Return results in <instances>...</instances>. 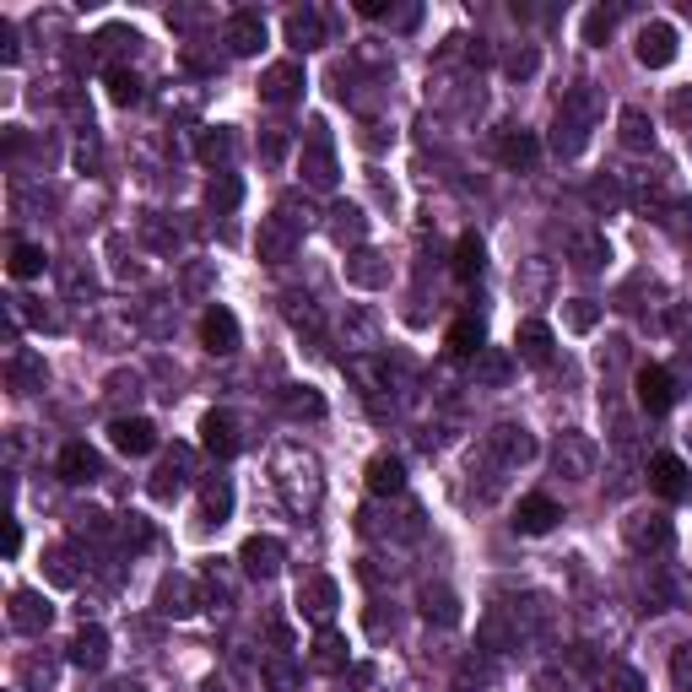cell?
Instances as JSON below:
<instances>
[{"instance_id": "17", "label": "cell", "mask_w": 692, "mask_h": 692, "mask_svg": "<svg viewBox=\"0 0 692 692\" xmlns=\"http://www.w3.org/2000/svg\"><path fill=\"white\" fill-rule=\"evenodd\" d=\"M303 179H309L314 190H330V184H336V157H330L325 136H314L309 152H303Z\"/></svg>"}, {"instance_id": "19", "label": "cell", "mask_w": 692, "mask_h": 692, "mask_svg": "<svg viewBox=\"0 0 692 692\" xmlns=\"http://www.w3.org/2000/svg\"><path fill=\"white\" fill-rule=\"evenodd\" d=\"M498 152H503V163H509V168H530L541 157V141H536V130H509Z\"/></svg>"}, {"instance_id": "31", "label": "cell", "mask_w": 692, "mask_h": 692, "mask_svg": "<svg viewBox=\"0 0 692 692\" xmlns=\"http://www.w3.org/2000/svg\"><path fill=\"white\" fill-rule=\"evenodd\" d=\"M282 406H287V417H325V401L314 390H303V384H292L282 395Z\"/></svg>"}, {"instance_id": "9", "label": "cell", "mask_w": 692, "mask_h": 692, "mask_svg": "<svg viewBox=\"0 0 692 692\" xmlns=\"http://www.w3.org/2000/svg\"><path fill=\"white\" fill-rule=\"evenodd\" d=\"M49 622H55V606H49L38 590H17V595H11V628H22V633H44Z\"/></svg>"}, {"instance_id": "46", "label": "cell", "mask_w": 692, "mask_h": 692, "mask_svg": "<svg viewBox=\"0 0 692 692\" xmlns=\"http://www.w3.org/2000/svg\"><path fill=\"white\" fill-rule=\"evenodd\" d=\"M671 671H676V687H682V692H692V649H676Z\"/></svg>"}, {"instance_id": "5", "label": "cell", "mask_w": 692, "mask_h": 692, "mask_svg": "<svg viewBox=\"0 0 692 692\" xmlns=\"http://www.w3.org/2000/svg\"><path fill=\"white\" fill-rule=\"evenodd\" d=\"M201 341H206L211 357H233L238 352V319H233V309L211 303V309L201 314Z\"/></svg>"}, {"instance_id": "44", "label": "cell", "mask_w": 692, "mask_h": 692, "mask_svg": "<svg viewBox=\"0 0 692 692\" xmlns=\"http://www.w3.org/2000/svg\"><path fill=\"white\" fill-rule=\"evenodd\" d=\"M536 49H519V55H509V65H503V71H509L514 76V82H519V76H536Z\"/></svg>"}, {"instance_id": "6", "label": "cell", "mask_w": 692, "mask_h": 692, "mask_svg": "<svg viewBox=\"0 0 692 692\" xmlns=\"http://www.w3.org/2000/svg\"><path fill=\"white\" fill-rule=\"evenodd\" d=\"M557 519H563L557 498H547V492H530V498H519V509H514V530H519V536H547Z\"/></svg>"}, {"instance_id": "22", "label": "cell", "mask_w": 692, "mask_h": 692, "mask_svg": "<svg viewBox=\"0 0 692 692\" xmlns=\"http://www.w3.org/2000/svg\"><path fill=\"white\" fill-rule=\"evenodd\" d=\"M482 265H487V244L476 233H460V244H455V276H460V282H471V276H482Z\"/></svg>"}, {"instance_id": "12", "label": "cell", "mask_w": 692, "mask_h": 692, "mask_svg": "<svg viewBox=\"0 0 692 692\" xmlns=\"http://www.w3.org/2000/svg\"><path fill=\"white\" fill-rule=\"evenodd\" d=\"M298 87H303V65L287 60V65H271V71H265L260 98L265 103H292V98H298Z\"/></svg>"}, {"instance_id": "11", "label": "cell", "mask_w": 692, "mask_h": 692, "mask_svg": "<svg viewBox=\"0 0 692 692\" xmlns=\"http://www.w3.org/2000/svg\"><path fill=\"white\" fill-rule=\"evenodd\" d=\"M201 444H206V455H217V460L238 455V428H233L228 411H206L201 417Z\"/></svg>"}, {"instance_id": "1", "label": "cell", "mask_w": 692, "mask_h": 692, "mask_svg": "<svg viewBox=\"0 0 692 692\" xmlns=\"http://www.w3.org/2000/svg\"><path fill=\"white\" fill-rule=\"evenodd\" d=\"M649 487L665 503H692V465L682 455H655L649 460Z\"/></svg>"}, {"instance_id": "23", "label": "cell", "mask_w": 692, "mask_h": 692, "mask_svg": "<svg viewBox=\"0 0 692 692\" xmlns=\"http://www.w3.org/2000/svg\"><path fill=\"white\" fill-rule=\"evenodd\" d=\"M368 487H374L379 498L401 492V487H406V465H401V460H390V455H379L374 465H368Z\"/></svg>"}, {"instance_id": "16", "label": "cell", "mask_w": 692, "mask_h": 692, "mask_svg": "<svg viewBox=\"0 0 692 692\" xmlns=\"http://www.w3.org/2000/svg\"><path fill=\"white\" fill-rule=\"evenodd\" d=\"M71 660L82 665V671H103V665H109V633H103V628H82V633H76V644H71Z\"/></svg>"}, {"instance_id": "35", "label": "cell", "mask_w": 692, "mask_h": 692, "mask_svg": "<svg viewBox=\"0 0 692 692\" xmlns=\"http://www.w3.org/2000/svg\"><path fill=\"white\" fill-rule=\"evenodd\" d=\"M574 465V476H590V444H579L574 433H563V444H557V465Z\"/></svg>"}, {"instance_id": "20", "label": "cell", "mask_w": 692, "mask_h": 692, "mask_svg": "<svg viewBox=\"0 0 692 692\" xmlns=\"http://www.w3.org/2000/svg\"><path fill=\"white\" fill-rule=\"evenodd\" d=\"M157 606H163L168 611V617H190V611H195V584L190 579H163V590H157Z\"/></svg>"}, {"instance_id": "8", "label": "cell", "mask_w": 692, "mask_h": 692, "mask_svg": "<svg viewBox=\"0 0 692 692\" xmlns=\"http://www.w3.org/2000/svg\"><path fill=\"white\" fill-rule=\"evenodd\" d=\"M109 444L119 449V455H152V449H157V428L146 417H119L109 428Z\"/></svg>"}, {"instance_id": "21", "label": "cell", "mask_w": 692, "mask_h": 692, "mask_svg": "<svg viewBox=\"0 0 692 692\" xmlns=\"http://www.w3.org/2000/svg\"><path fill=\"white\" fill-rule=\"evenodd\" d=\"M184 476H190V455H184V449H173V455L163 460V471L152 476V498H173V492L184 487Z\"/></svg>"}, {"instance_id": "43", "label": "cell", "mask_w": 692, "mask_h": 692, "mask_svg": "<svg viewBox=\"0 0 692 692\" xmlns=\"http://www.w3.org/2000/svg\"><path fill=\"white\" fill-rule=\"evenodd\" d=\"M422 601H428V617H433V611H438V622H455L460 617V611H455V595H444V590H428V595H422Z\"/></svg>"}, {"instance_id": "39", "label": "cell", "mask_w": 692, "mask_h": 692, "mask_svg": "<svg viewBox=\"0 0 692 692\" xmlns=\"http://www.w3.org/2000/svg\"><path fill=\"white\" fill-rule=\"evenodd\" d=\"M228 509H233V487H228V482H206V514L222 525V519H228Z\"/></svg>"}, {"instance_id": "24", "label": "cell", "mask_w": 692, "mask_h": 692, "mask_svg": "<svg viewBox=\"0 0 692 692\" xmlns=\"http://www.w3.org/2000/svg\"><path fill=\"white\" fill-rule=\"evenodd\" d=\"M6 271L17 276V282H33V276H44V244H11Z\"/></svg>"}, {"instance_id": "47", "label": "cell", "mask_w": 692, "mask_h": 692, "mask_svg": "<svg viewBox=\"0 0 692 692\" xmlns=\"http://www.w3.org/2000/svg\"><path fill=\"white\" fill-rule=\"evenodd\" d=\"M22 547V530H17V519H6V557H17Z\"/></svg>"}, {"instance_id": "34", "label": "cell", "mask_w": 692, "mask_h": 692, "mask_svg": "<svg viewBox=\"0 0 692 692\" xmlns=\"http://www.w3.org/2000/svg\"><path fill=\"white\" fill-rule=\"evenodd\" d=\"M11 384H17V390H33V384H44V357L22 352L17 363H11Z\"/></svg>"}, {"instance_id": "27", "label": "cell", "mask_w": 692, "mask_h": 692, "mask_svg": "<svg viewBox=\"0 0 692 692\" xmlns=\"http://www.w3.org/2000/svg\"><path fill=\"white\" fill-rule=\"evenodd\" d=\"M622 146H628V152H649V146H655V130H649V119L638 109H622Z\"/></svg>"}, {"instance_id": "14", "label": "cell", "mask_w": 692, "mask_h": 692, "mask_svg": "<svg viewBox=\"0 0 692 692\" xmlns=\"http://www.w3.org/2000/svg\"><path fill=\"white\" fill-rule=\"evenodd\" d=\"M228 44H233V55H260V49H265L260 11H238V17L228 22Z\"/></svg>"}, {"instance_id": "29", "label": "cell", "mask_w": 692, "mask_h": 692, "mask_svg": "<svg viewBox=\"0 0 692 692\" xmlns=\"http://www.w3.org/2000/svg\"><path fill=\"white\" fill-rule=\"evenodd\" d=\"M346 282H357V287H384V282H390V271L379 265V255H357V260H346Z\"/></svg>"}, {"instance_id": "18", "label": "cell", "mask_w": 692, "mask_h": 692, "mask_svg": "<svg viewBox=\"0 0 692 692\" xmlns=\"http://www.w3.org/2000/svg\"><path fill=\"white\" fill-rule=\"evenodd\" d=\"M492 449H498L509 465H525L530 455H536V438H530L525 428H514V422H503V428L492 433Z\"/></svg>"}, {"instance_id": "13", "label": "cell", "mask_w": 692, "mask_h": 692, "mask_svg": "<svg viewBox=\"0 0 692 692\" xmlns=\"http://www.w3.org/2000/svg\"><path fill=\"white\" fill-rule=\"evenodd\" d=\"M98 471H103V465H98V449H87V444H65V449H60V476H65L71 487L98 482Z\"/></svg>"}, {"instance_id": "7", "label": "cell", "mask_w": 692, "mask_h": 692, "mask_svg": "<svg viewBox=\"0 0 692 692\" xmlns=\"http://www.w3.org/2000/svg\"><path fill=\"white\" fill-rule=\"evenodd\" d=\"M552 346H557V336H552V325H541V319H525V325L514 330V352L525 357L530 368H547Z\"/></svg>"}, {"instance_id": "25", "label": "cell", "mask_w": 692, "mask_h": 692, "mask_svg": "<svg viewBox=\"0 0 692 692\" xmlns=\"http://www.w3.org/2000/svg\"><path fill=\"white\" fill-rule=\"evenodd\" d=\"M482 341H487L482 319H460V325L449 330V352L455 357H482Z\"/></svg>"}, {"instance_id": "42", "label": "cell", "mask_w": 692, "mask_h": 692, "mask_svg": "<svg viewBox=\"0 0 692 692\" xmlns=\"http://www.w3.org/2000/svg\"><path fill=\"white\" fill-rule=\"evenodd\" d=\"M228 157H233V136H228V130L201 141V163H228Z\"/></svg>"}, {"instance_id": "15", "label": "cell", "mask_w": 692, "mask_h": 692, "mask_svg": "<svg viewBox=\"0 0 692 692\" xmlns=\"http://www.w3.org/2000/svg\"><path fill=\"white\" fill-rule=\"evenodd\" d=\"M336 601H341V590H336V579H309L298 590V606L309 611L314 622H330V611H336Z\"/></svg>"}, {"instance_id": "38", "label": "cell", "mask_w": 692, "mask_h": 692, "mask_svg": "<svg viewBox=\"0 0 692 692\" xmlns=\"http://www.w3.org/2000/svg\"><path fill=\"white\" fill-rule=\"evenodd\" d=\"M476 374H482L487 384H503V379H509V357L492 352V346H482V357H476Z\"/></svg>"}, {"instance_id": "4", "label": "cell", "mask_w": 692, "mask_h": 692, "mask_svg": "<svg viewBox=\"0 0 692 692\" xmlns=\"http://www.w3.org/2000/svg\"><path fill=\"white\" fill-rule=\"evenodd\" d=\"M633 390H638V406H644L649 417H665V411L676 406V379L665 374V368H638Z\"/></svg>"}, {"instance_id": "28", "label": "cell", "mask_w": 692, "mask_h": 692, "mask_svg": "<svg viewBox=\"0 0 692 692\" xmlns=\"http://www.w3.org/2000/svg\"><path fill=\"white\" fill-rule=\"evenodd\" d=\"M314 665H319V671H341V665H346V638L341 633H319L314 638Z\"/></svg>"}, {"instance_id": "45", "label": "cell", "mask_w": 692, "mask_h": 692, "mask_svg": "<svg viewBox=\"0 0 692 692\" xmlns=\"http://www.w3.org/2000/svg\"><path fill=\"white\" fill-rule=\"evenodd\" d=\"M49 579H55V584H76V568L65 563V552H60V547L49 552Z\"/></svg>"}, {"instance_id": "3", "label": "cell", "mask_w": 692, "mask_h": 692, "mask_svg": "<svg viewBox=\"0 0 692 692\" xmlns=\"http://www.w3.org/2000/svg\"><path fill=\"white\" fill-rule=\"evenodd\" d=\"M238 563H244L249 579H276V574H282V563H287V547L276 536H249L244 552H238Z\"/></svg>"}, {"instance_id": "30", "label": "cell", "mask_w": 692, "mask_h": 692, "mask_svg": "<svg viewBox=\"0 0 692 692\" xmlns=\"http://www.w3.org/2000/svg\"><path fill=\"white\" fill-rule=\"evenodd\" d=\"M287 38H292V49H314L319 44V11H292Z\"/></svg>"}, {"instance_id": "33", "label": "cell", "mask_w": 692, "mask_h": 692, "mask_svg": "<svg viewBox=\"0 0 692 692\" xmlns=\"http://www.w3.org/2000/svg\"><path fill=\"white\" fill-rule=\"evenodd\" d=\"M287 249H292V238L282 233V222H265V228H260V255L271 260V265H282Z\"/></svg>"}, {"instance_id": "41", "label": "cell", "mask_w": 692, "mask_h": 692, "mask_svg": "<svg viewBox=\"0 0 692 692\" xmlns=\"http://www.w3.org/2000/svg\"><path fill=\"white\" fill-rule=\"evenodd\" d=\"M611 28H617V17H611V11H590V17H584V44H606Z\"/></svg>"}, {"instance_id": "26", "label": "cell", "mask_w": 692, "mask_h": 692, "mask_svg": "<svg viewBox=\"0 0 692 692\" xmlns=\"http://www.w3.org/2000/svg\"><path fill=\"white\" fill-rule=\"evenodd\" d=\"M552 146H557V157H574L579 146H584V119H579L574 109L557 114V136H552Z\"/></svg>"}, {"instance_id": "2", "label": "cell", "mask_w": 692, "mask_h": 692, "mask_svg": "<svg viewBox=\"0 0 692 692\" xmlns=\"http://www.w3.org/2000/svg\"><path fill=\"white\" fill-rule=\"evenodd\" d=\"M622 536H628L633 552H665L676 541V530H671V519H665L660 509H638V514H628Z\"/></svg>"}, {"instance_id": "40", "label": "cell", "mask_w": 692, "mask_h": 692, "mask_svg": "<svg viewBox=\"0 0 692 692\" xmlns=\"http://www.w3.org/2000/svg\"><path fill=\"white\" fill-rule=\"evenodd\" d=\"M211 206H222V211H228V206H238V195H244V184H238L233 179V173H222V179H211Z\"/></svg>"}, {"instance_id": "37", "label": "cell", "mask_w": 692, "mask_h": 692, "mask_svg": "<svg viewBox=\"0 0 692 692\" xmlns=\"http://www.w3.org/2000/svg\"><path fill=\"white\" fill-rule=\"evenodd\" d=\"M330 217H336V238H341V244H346V238H363L368 233V222H363V211H357V206H336V211H330Z\"/></svg>"}, {"instance_id": "36", "label": "cell", "mask_w": 692, "mask_h": 692, "mask_svg": "<svg viewBox=\"0 0 692 692\" xmlns=\"http://www.w3.org/2000/svg\"><path fill=\"white\" fill-rule=\"evenodd\" d=\"M109 98L125 109V103H136L141 98V76L136 71H109Z\"/></svg>"}, {"instance_id": "10", "label": "cell", "mask_w": 692, "mask_h": 692, "mask_svg": "<svg viewBox=\"0 0 692 692\" xmlns=\"http://www.w3.org/2000/svg\"><path fill=\"white\" fill-rule=\"evenodd\" d=\"M638 60H644L649 71H660V65L676 60V28L671 22H649V28L638 33Z\"/></svg>"}, {"instance_id": "32", "label": "cell", "mask_w": 692, "mask_h": 692, "mask_svg": "<svg viewBox=\"0 0 692 692\" xmlns=\"http://www.w3.org/2000/svg\"><path fill=\"white\" fill-rule=\"evenodd\" d=\"M563 319H568V330H579V336H584V330L601 325V309H595L590 298H568L563 303Z\"/></svg>"}]
</instances>
